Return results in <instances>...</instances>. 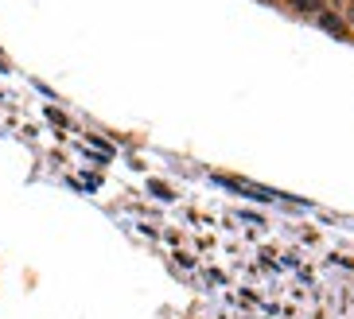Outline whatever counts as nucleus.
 Returning <instances> with one entry per match:
<instances>
[{
  "mask_svg": "<svg viewBox=\"0 0 354 319\" xmlns=\"http://www.w3.org/2000/svg\"><path fill=\"white\" fill-rule=\"evenodd\" d=\"M319 24L327 27L335 39H346V36H351V32H346V24H342L339 16H331V12H319Z\"/></svg>",
  "mask_w": 354,
  "mask_h": 319,
  "instance_id": "f257e3e1",
  "label": "nucleus"
},
{
  "mask_svg": "<svg viewBox=\"0 0 354 319\" xmlns=\"http://www.w3.org/2000/svg\"><path fill=\"white\" fill-rule=\"evenodd\" d=\"M296 8H300V12H319L323 0H296Z\"/></svg>",
  "mask_w": 354,
  "mask_h": 319,
  "instance_id": "f03ea898",
  "label": "nucleus"
}]
</instances>
